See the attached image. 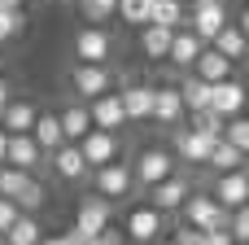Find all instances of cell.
<instances>
[{
  "label": "cell",
  "mask_w": 249,
  "mask_h": 245,
  "mask_svg": "<svg viewBox=\"0 0 249 245\" xmlns=\"http://www.w3.org/2000/svg\"><path fill=\"white\" fill-rule=\"evenodd\" d=\"M149 245H175V241H149Z\"/></svg>",
  "instance_id": "7bdbcfd3"
},
{
  "label": "cell",
  "mask_w": 249,
  "mask_h": 245,
  "mask_svg": "<svg viewBox=\"0 0 249 245\" xmlns=\"http://www.w3.org/2000/svg\"><path fill=\"white\" fill-rule=\"evenodd\" d=\"M210 110L214 114H223V118H232V114H241L245 110V83L241 79H219V83H210Z\"/></svg>",
  "instance_id": "ba28073f"
},
{
  "label": "cell",
  "mask_w": 249,
  "mask_h": 245,
  "mask_svg": "<svg viewBox=\"0 0 249 245\" xmlns=\"http://www.w3.org/2000/svg\"><path fill=\"white\" fill-rule=\"evenodd\" d=\"M96 193H101L105 202L127 197V193H131V167H123V162H101V167H96Z\"/></svg>",
  "instance_id": "7c38bea8"
},
{
  "label": "cell",
  "mask_w": 249,
  "mask_h": 245,
  "mask_svg": "<svg viewBox=\"0 0 249 245\" xmlns=\"http://www.w3.org/2000/svg\"><path fill=\"white\" fill-rule=\"evenodd\" d=\"M223 123H228V118H223V114H214L210 105L193 114V127H197V132H210V136H219V132H223Z\"/></svg>",
  "instance_id": "836d02e7"
},
{
  "label": "cell",
  "mask_w": 249,
  "mask_h": 245,
  "mask_svg": "<svg viewBox=\"0 0 249 245\" xmlns=\"http://www.w3.org/2000/svg\"><path fill=\"white\" fill-rule=\"evenodd\" d=\"M149 118L162 123V127H179V123H184L179 88H153V110H149Z\"/></svg>",
  "instance_id": "5bb4252c"
},
{
  "label": "cell",
  "mask_w": 249,
  "mask_h": 245,
  "mask_svg": "<svg viewBox=\"0 0 249 245\" xmlns=\"http://www.w3.org/2000/svg\"><path fill=\"white\" fill-rule=\"evenodd\" d=\"M114 4H118V0H79V9H83L88 22H105V18L114 13Z\"/></svg>",
  "instance_id": "e575fe53"
},
{
  "label": "cell",
  "mask_w": 249,
  "mask_h": 245,
  "mask_svg": "<svg viewBox=\"0 0 249 245\" xmlns=\"http://www.w3.org/2000/svg\"><path fill=\"white\" fill-rule=\"evenodd\" d=\"M179 101H184V114L206 110V105H210V83H206V79H197V75H188V79L179 83Z\"/></svg>",
  "instance_id": "484cf974"
},
{
  "label": "cell",
  "mask_w": 249,
  "mask_h": 245,
  "mask_svg": "<svg viewBox=\"0 0 249 245\" xmlns=\"http://www.w3.org/2000/svg\"><path fill=\"white\" fill-rule=\"evenodd\" d=\"M31 184V171H22V167H0V197H18L22 188Z\"/></svg>",
  "instance_id": "4dcf8cb0"
},
{
  "label": "cell",
  "mask_w": 249,
  "mask_h": 245,
  "mask_svg": "<svg viewBox=\"0 0 249 245\" xmlns=\"http://www.w3.org/2000/svg\"><path fill=\"white\" fill-rule=\"evenodd\" d=\"M210 48H214V53H223V57H232V61H241V57H245V48H249L245 26H241V22H223V26L210 35Z\"/></svg>",
  "instance_id": "d6986e66"
},
{
  "label": "cell",
  "mask_w": 249,
  "mask_h": 245,
  "mask_svg": "<svg viewBox=\"0 0 249 245\" xmlns=\"http://www.w3.org/2000/svg\"><path fill=\"white\" fill-rule=\"evenodd\" d=\"M39 145L31 140V132H9V145H4V162L9 167H22V171H35L39 167Z\"/></svg>",
  "instance_id": "9a60e30c"
},
{
  "label": "cell",
  "mask_w": 249,
  "mask_h": 245,
  "mask_svg": "<svg viewBox=\"0 0 249 245\" xmlns=\"http://www.w3.org/2000/svg\"><path fill=\"white\" fill-rule=\"evenodd\" d=\"M193 4H197V9H193V22H188V26L210 44V35L228 22V4H223V0H193Z\"/></svg>",
  "instance_id": "2e32d148"
},
{
  "label": "cell",
  "mask_w": 249,
  "mask_h": 245,
  "mask_svg": "<svg viewBox=\"0 0 249 245\" xmlns=\"http://www.w3.org/2000/svg\"><path fill=\"white\" fill-rule=\"evenodd\" d=\"M0 9H22V0H0Z\"/></svg>",
  "instance_id": "b9f144b4"
},
{
  "label": "cell",
  "mask_w": 249,
  "mask_h": 245,
  "mask_svg": "<svg viewBox=\"0 0 249 245\" xmlns=\"http://www.w3.org/2000/svg\"><path fill=\"white\" fill-rule=\"evenodd\" d=\"M53 171H57V180H66V184H79L92 167H88V158L79 153V145L74 140H61L57 149H53Z\"/></svg>",
  "instance_id": "9c48e42d"
},
{
  "label": "cell",
  "mask_w": 249,
  "mask_h": 245,
  "mask_svg": "<svg viewBox=\"0 0 249 245\" xmlns=\"http://www.w3.org/2000/svg\"><path fill=\"white\" fill-rule=\"evenodd\" d=\"M171 31H175V26H162V22H144V35H140V48H144V57L162 61V57H166V48H171Z\"/></svg>",
  "instance_id": "d4e9b609"
},
{
  "label": "cell",
  "mask_w": 249,
  "mask_h": 245,
  "mask_svg": "<svg viewBox=\"0 0 249 245\" xmlns=\"http://www.w3.org/2000/svg\"><path fill=\"white\" fill-rule=\"evenodd\" d=\"M74 145L88 158V167H101V162H114L118 158V132H105V127H88Z\"/></svg>",
  "instance_id": "3957f363"
},
{
  "label": "cell",
  "mask_w": 249,
  "mask_h": 245,
  "mask_svg": "<svg viewBox=\"0 0 249 245\" xmlns=\"http://www.w3.org/2000/svg\"><path fill=\"white\" fill-rule=\"evenodd\" d=\"M35 105L31 101H18V96H9L4 101V110H0V127L4 132H31V123H35Z\"/></svg>",
  "instance_id": "7402d4cb"
},
{
  "label": "cell",
  "mask_w": 249,
  "mask_h": 245,
  "mask_svg": "<svg viewBox=\"0 0 249 245\" xmlns=\"http://www.w3.org/2000/svg\"><path fill=\"white\" fill-rule=\"evenodd\" d=\"M31 140L39 145V153H53L66 136H61V123H57V114H35V123H31Z\"/></svg>",
  "instance_id": "603a6c76"
},
{
  "label": "cell",
  "mask_w": 249,
  "mask_h": 245,
  "mask_svg": "<svg viewBox=\"0 0 249 245\" xmlns=\"http://www.w3.org/2000/svg\"><path fill=\"white\" fill-rule=\"evenodd\" d=\"M188 193H193V184H188L184 175H175V171H171L166 180H158V184L149 188V206H158L162 215H175V210L184 206V197H188Z\"/></svg>",
  "instance_id": "8992f818"
},
{
  "label": "cell",
  "mask_w": 249,
  "mask_h": 245,
  "mask_svg": "<svg viewBox=\"0 0 249 245\" xmlns=\"http://www.w3.org/2000/svg\"><path fill=\"white\" fill-rule=\"evenodd\" d=\"M118 101H123L127 123H144L149 110H153V88H149V83H131L127 92H118Z\"/></svg>",
  "instance_id": "ffe728a7"
},
{
  "label": "cell",
  "mask_w": 249,
  "mask_h": 245,
  "mask_svg": "<svg viewBox=\"0 0 249 245\" xmlns=\"http://www.w3.org/2000/svg\"><path fill=\"white\" fill-rule=\"evenodd\" d=\"M83 245H123V232H109V228H101V232H92Z\"/></svg>",
  "instance_id": "f35d334b"
},
{
  "label": "cell",
  "mask_w": 249,
  "mask_h": 245,
  "mask_svg": "<svg viewBox=\"0 0 249 245\" xmlns=\"http://www.w3.org/2000/svg\"><path fill=\"white\" fill-rule=\"evenodd\" d=\"M88 118H92V127H105V132H118V127H127V114H123V101H118V92H101V96H92V105H88Z\"/></svg>",
  "instance_id": "8fae6325"
},
{
  "label": "cell",
  "mask_w": 249,
  "mask_h": 245,
  "mask_svg": "<svg viewBox=\"0 0 249 245\" xmlns=\"http://www.w3.org/2000/svg\"><path fill=\"white\" fill-rule=\"evenodd\" d=\"M201 48H206V39H201L193 26H184V22H179V26L171 31V48H166V57H171L175 66H184V70H188V66H193V57H197Z\"/></svg>",
  "instance_id": "4fadbf2b"
},
{
  "label": "cell",
  "mask_w": 249,
  "mask_h": 245,
  "mask_svg": "<svg viewBox=\"0 0 249 245\" xmlns=\"http://www.w3.org/2000/svg\"><path fill=\"white\" fill-rule=\"evenodd\" d=\"M241 162H245V153L232 149L223 136H219V140L210 145V153H206V167H214V171H232V167H241Z\"/></svg>",
  "instance_id": "83f0119b"
},
{
  "label": "cell",
  "mask_w": 249,
  "mask_h": 245,
  "mask_svg": "<svg viewBox=\"0 0 249 245\" xmlns=\"http://www.w3.org/2000/svg\"><path fill=\"white\" fill-rule=\"evenodd\" d=\"M74 228H79L83 237L109 228V202H105L101 193H96V197H83V202H79V215H74Z\"/></svg>",
  "instance_id": "e0dca14e"
},
{
  "label": "cell",
  "mask_w": 249,
  "mask_h": 245,
  "mask_svg": "<svg viewBox=\"0 0 249 245\" xmlns=\"http://www.w3.org/2000/svg\"><path fill=\"white\" fill-rule=\"evenodd\" d=\"M175 171V158L166 153V149H144L140 158H136V167H131V184H144V188H153L158 180H166Z\"/></svg>",
  "instance_id": "5b68a950"
},
{
  "label": "cell",
  "mask_w": 249,
  "mask_h": 245,
  "mask_svg": "<svg viewBox=\"0 0 249 245\" xmlns=\"http://www.w3.org/2000/svg\"><path fill=\"white\" fill-rule=\"evenodd\" d=\"M184 4H188V0H184Z\"/></svg>",
  "instance_id": "f6af8a7d"
},
{
  "label": "cell",
  "mask_w": 249,
  "mask_h": 245,
  "mask_svg": "<svg viewBox=\"0 0 249 245\" xmlns=\"http://www.w3.org/2000/svg\"><path fill=\"white\" fill-rule=\"evenodd\" d=\"M232 149H241V153H249V123H245V114H232L228 123H223V132H219Z\"/></svg>",
  "instance_id": "f546056e"
},
{
  "label": "cell",
  "mask_w": 249,
  "mask_h": 245,
  "mask_svg": "<svg viewBox=\"0 0 249 245\" xmlns=\"http://www.w3.org/2000/svg\"><path fill=\"white\" fill-rule=\"evenodd\" d=\"M232 245H236V241H232Z\"/></svg>",
  "instance_id": "bcb514c9"
},
{
  "label": "cell",
  "mask_w": 249,
  "mask_h": 245,
  "mask_svg": "<svg viewBox=\"0 0 249 245\" xmlns=\"http://www.w3.org/2000/svg\"><path fill=\"white\" fill-rule=\"evenodd\" d=\"M114 13H118L123 22H131V26H144V22H149V0H118Z\"/></svg>",
  "instance_id": "1f68e13d"
},
{
  "label": "cell",
  "mask_w": 249,
  "mask_h": 245,
  "mask_svg": "<svg viewBox=\"0 0 249 245\" xmlns=\"http://www.w3.org/2000/svg\"><path fill=\"white\" fill-rule=\"evenodd\" d=\"M13 202H18V210H26V215H35V210L44 206V184H35V180H31V184H26V188H22V193H18Z\"/></svg>",
  "instance_id": "d6a6232c"
},
{
  "label": "cell",
  "mask_w": 249,
  "mask_h": 245,
  "mask_svg": "<svg viewBox=\"0 0 249 245\" xmlns=\"http://www.w3.org/2000/svg\"><path fill=\"white\" fill-rule=\"evenodd\" d=\"M57 123H61V136H66V140H79V136L92 127V118H88V105H66V110L57 114Z\"/></svg>",
  "instance_id": "4316f807"
},
{
  "label": "cell",
  "mask_w": 249,
  "mask_h": 245,
  "mask_svg": "<svg viewBox=\"0 0 249 245\" xmlns=\"http://www.w3.org/2000/svg\"><path fill=\"white\" fill-rule=\"evenodd\" d=\"M44 237V228L35 224V215H26V210H18V219L4 228V245H39Z\"/></svg>",
  "instance_id": "cb8c5ba5"
},
{
  "label": "cell",
  "mask_w": 249,
  "mask_h": 245,
  "mask_svg": "<svg viewBox=\"0 0 249 245\" xmlns=\"http://www.w3.org/2000/svg\"><path fill=\"white\" fill-rule=\"evenodd\" d=\"M214 202L219 206H245L249 202V175L245 167H232V171H219V184H214Z\"/></svg>",
  "instance_id": "30bf717a"
},
{
  "label": "cell",
  "mask_w": 249,
  "mask_h": 245,
  "mask_svg": "<svg viewBox=\"0 0 249 245\" xmlns=\"http://www.w3.org/2000/svg\"><path fill=\"white\" fill-rule=\"evenodd\" d=\"M22 31V9H0V39H13Z\"/></svg>",
  "instance_id": "d590c367"
},
{
  "label": "cell",
  "mask_w": 249,
  "mask_h": 245,
  "mask_svg": "<svg viewBox=\"0 0 249 245\" xmlns=\"http://www.w3.org/2000/svg\"><path fill=\"white\" fill-rule=\"evenodd\" d=\"M197 79H206V83H219V79H228L232 75V57H223V53H214L210 44L193 57V66H188Z\"/></svg>",
  "instance_id": "ac0fdd59"
},
{
  "label": "cell",
  "mask_w": 249,
  "mask_h": 245,
  "mask_svg": "<svg viewBox=\"0 0 249 245\" xmlns=\"http://www.w3.org/2000/svg\"><path fill=\"white\" fill-rule=\"evenodd\" d=\"M219 136H210V132H197V127H188V132H179V158L184 162H197V167H206V153H210V145H214Z\"/></svg>",
  "instance_id": "44dd1931"
},
{
  "label": "cell",
  "mask_w": 249,
  "mask_h": 245,
  "mask_svg": "<svg viewBox=\"0 0 249 245\" xmlns=\"http://www.w3.org/2000/svg\"><path fill=\"white\" fill-rule=\"evenodd\" d=\"M88 237L79 232V228H70V232H61V237H39V245H83Z\"/></svg>",
  "instance_id": "8d00e7d4"
},
{
  "label": "cell",
  "mask_w": 249,
  "mask_h": 245,
  "mask_svg": "<svg viewBox=\"0 0 249 245\" xmlns=\"http://www.w3.org/2000/svg\"><path fill=\"white\" fill-rule=\"evenodd\" d=\"M0 110H4V105H0Z\"/></svg>",
  "instance_id": "ee69618b"
},
{
  "label": "cell",
  "mask_w": 249,
  "mask_h": 245,
  "mask_svg": "<svg viewBox=\"0 0 249 245\" xmlns=\"http://www.w3.org/2000/svg\"><path fill=\"white\" fill-rule=\"evenodd\" d=\"M149 22H162V26L188 22L184 18V0H149Z\"/></svg>",
  "instance_id": "f1b7e54d"
},
{
  "label": "cell",
  "mask_w": 249,
  "mask_h": 245,
  "mask_svg": "<svg viewBox=\"0 0 249 245\" xmlns=\"http://www.w3.org/2000/svg\"><path fill=\"white\" fill-rule=\"evenodd\" d=\"M4 145H9V132L0 127V167H4Z\"/></svg>",
  "instance_id": "60d3db41"
},
{
  "label": "cell",
  "mask_w": 249,
  "mask_h": 245,
  "mask_svg": "<svg viewBox=\"0 0 249 245\" xmlns=\"http://www.w3.org/2000/svg\"><path fill=\"white\" fill-rule=\"evenodd\" d=\"M18 219V202L13 197H0V237H4V228Z\"/></svg>",
  "instance_id": "74e56055"
},
{
  "label": "cell",
  "mask_w": 249,
  "mask_h": 245,
  "mask_svg": "<svg viewBox=\"0 0 249 245\" xmlns=\"http://www.w3.org/2000/svg\"><path fill=\"white\" fill-rule=\"evenodd\" d=\"M162 228H166V215L158 210V206H131L127 210V237L131 241H140V245H149V241H158L162 237Z\"/></svg>",
  "instance_id": "277c9868"
},
{
  "label": "cell",
  "mask_w": 249,
  "mask_h": 245,
  "mask_svg": "<svg viewBox=\"0 0 249 245\" xmlns=\"http://www.w3.org/2000/svg\"><path fill=\"white\" fill-rule=\"evenodd\" d=\"M9 96H13V88H9V83H4V79H0V105H4V101H9Z\"/></svg>",
  "instance_id": "ab89813d"
},
{
  "label": "cell",
  "mask_w": 249,
  "mask_h": 245,
  "mask_svg": "<svg viewBox=\"0 0 249 245\" xmlns=\"http://www.w3.org/2000/svg\"><path fill=\"white\" fill-rule=\"evenodd\" d=\"M179 215H184L188 228H228V206H219L206 193H188L184 206H179Z\"/></svg>",
  "instance_id": "6da1fadb"
},
{
  "label": "cell",
  "mask_w": 249,
  "mask_h": 245,
  "mask_svg": "<svg viewBox=\"0 0 249 245\" xmlns=\"http://www.w3.org/2000/svg\"><path fill=\"white\" fill-rule=\"evenodd\" d=\"M109 53H114V39H109V31H101L96 22L74 35V57H79V61H109Z\"/></svg>",
  "instance_id": "52a82bcc"
},
{
  "label": "cell",
  "mask_w": 249,
  "mask_h": 245,
  "mask_svg": "<svg viewBox=\"0 0 249 245\" xmlns=\"http://www.w3.org/2000/svg\"><path fill=\"white\" fill-rule=\"evenodd\" d=\"M70 88L92 101V96H101V92L114 88V75L105 70V61H79V66L70 70Z\"/></svg>",
  "instance_id": "7a4b0ae2"
}]
</instances>
